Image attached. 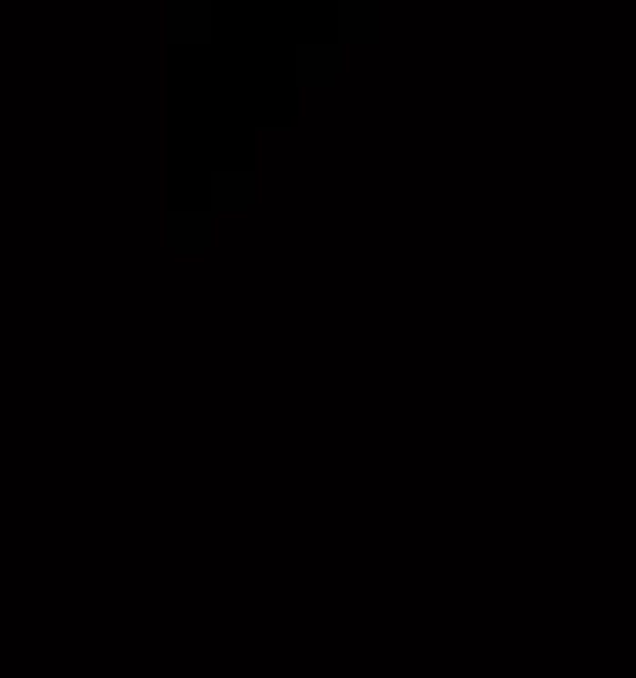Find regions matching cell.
Here are the masks:
<instances>
[{
  "label": "cell",
  "instance_id": "cell-4",
  "mask_svg": "<svg viewBox=\"0 0 636 678\" xmlns=\"http://www.w3.org/2000/svg\"><path fill=\"white\" fill-rule=\"evenodd\" d=\"M377 22H382V11H377V0H350L345 11H339V27H345V43H356V32L361 37H377Z\"/></svg>",
  "mask_w": 636,
  "mask_h": 678
},
{
  "label": "cell",
  "instance_id": "cell-3",
  "mask_svg": "<svg viewBox=\"0 0 636 678\" xmlns=\"http://www.w3.org/2000/svg\"><path fill=\"white\" fill-rule=\"evenodd\" d=\"M170 239H176V249H207L212 244V213H176V223H170Z\"/></svg>",
  "mask_w": 636,
  "mask_h": 678
},
{
  "label": "cell",
  "instance_id": "cell-1",
  "mask_svg": "<svg viewBox=\"0 0 636 678\" xmlns=\"http://www.w3.org/2000/svg\"><path fill=\"white\" fill-rule=\"evenodd\" d=\"M212 202H217V213L249 207V202H255V175H249V170H223V175L212 181Z\"/></svg>",
  "mask_w": 636,
  "mask_h": 678
},
{
  "label": "cell",
  "instance_id": "cell-5",
  "mask_svg": "<svg viewBox=\"0 0 636 678\" xmlns=\"http://www.w3.org/2000/svg\"><path fill=\"white\" fill-rule=\"evenodd\" d=\"M176 37H207V5H202V0H197V5H176Z\"/></svg>",
  "mask_w": 636,
  "mask_h": 678
},
{
  "label": "cell",
  "instance_id": "cell-2",
  "mask_svg": "<svg viewBox=\"0 0 636 678\" xmlns=\"http://www.w3.org/2000/svg\"><path fill=\"white\" fill-rule=\"evenodd\" d=\"M298 69H303V85L334 80L339 75V43H308L303 54H298Z\"/></svg>",
  "mask_w": 636,
  "mask_h": 678
}]
</instances>
